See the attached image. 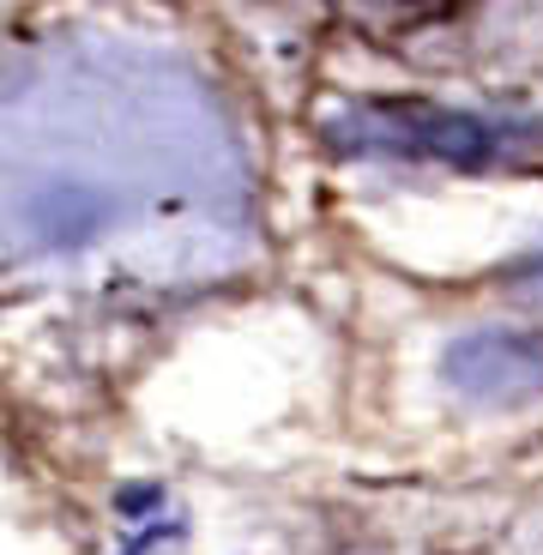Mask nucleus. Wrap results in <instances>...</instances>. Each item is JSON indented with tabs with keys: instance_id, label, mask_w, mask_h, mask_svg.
Wrapping results in <instances>:
<instances>
[{
	"instance_id": "obj_1",
	"label": "nucleus",
	"mask_w": 543,
	"mask_h": 555,
	"mask_svg": "<svg viewBox=\"0 0 543 555\" xmlns=\"http://www.w3.org/2000/svg\"><path fill=\"white\" fill-rule=\"evenodd\" d=\"M326 133L345 152H392V157H441V164H495L507 145L543 133L538 121H489L477 109H435V103H369L338 115Z\"/></svg>"
},
{
	"instance_id": "obj_2",
	"label": "nucleus",
	"mask_w": 543,
	"mask_h": 555,
	"mask_svg": "<svg viewBox=\"0 0 543 555\" xmlns=\"http://www.w3.org/2000/svg\"><path fill=\"white\" fill-rule=\"evenodd\" d=\"M441 380L471 404H531L543 399V338L519 326H477L441 350Z\"/></svg>"
},
{
	"instance_id": "obj_3",
	"label": "nucleus",
	"mask_w": 543,
	"mask_h": 555,
	"mask_svg": "<svg viewBox=\"0 0 543 555\" xmlns=\"http://www.w3.org/2000/svg\"><path fill=\"white\" fill-rule=\"evenodd\" d=\"M164 507V489L157 483H127L121 495H115V514L121 519H145V514H157Z\"/></svg>"
},
{
	"instance_id": "obj_4",
	"label": "nucleus",
	"mask_w": 543,
	"mask_h": 555,
	"mask_svg": "<svg viewBox=\"0 0 543 555\" xmlns=\"http://www.w3.org/2000/svg\"><path fill=\"white\" fill-rule=\"evenodd\" d=\"M519 278H526L531 291H538V296H543V254H538V260H531V266H526V272H519Z\"/></svg>"
}]
</instances>
